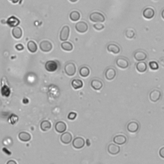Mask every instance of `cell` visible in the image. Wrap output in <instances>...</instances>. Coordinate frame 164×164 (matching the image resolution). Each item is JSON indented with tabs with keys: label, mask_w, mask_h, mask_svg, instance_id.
<instances>
[{
	"label": "cell",
	"mask_w": 164,
	"mask_h": 164,
	"mask_svg": "<svg viewBox=\"0 0 164 164\" xmlns=\"http://www.w3.org/2000/svg\"><path fill=\"white\" fill-rule=\"evenodd\" d=\"M7 164H17V163L16 162H15V161L13 160H10L8 161V162H7Z\"/></svg>",
	"instance_id": "74e56055"
},
{
	"label": "cell",
	"mask_w": 164,
	"mask_h": 164,
	"mask_svg": "<svg viewBox=\"0 0 164 164\" xmlns=\"http://www.w3.org/2000/svg\"><path fill=\"white\" fill-rule=\"evenodd\" d=\"M159 155L162 158L164 159V147H162L159 151Z\"/></svg>",
	"instance_id": "e575fe53"
},
{
	"label": "cell",
	"mask_w": 164,
	"mask_h": 164,
	"mask_svg": "<svg viewBox=\"0 0 164 164\" xmlns=\"http://www.w3.org/2000/svg\"><path fill=\"white\" fill-rule=\"evenodd\" d=\"M55 128L56 132L59 133H63L67 129V125L63 121H58L56 123L55 126Z\"/></svg>",
	"instance_id": "2e32d148"
},
{
	"label": "cell",
	"mask_w": 164,
	"mask_h": 164,
	"mask_svg": "<svg viewBox=\"0 0 164 164\" xmlns=\"http://www.w3.org/2000/svg\"><path fill=\"white\" fill-rule=\"evenodd\" d=\"M64 70L65 74L69 76H73L76 72V67L74 63L69 62L65 65Z\"/></svg>",
	"instance_id": "7a4b0ae2"
},
{
	"label": "cell",
	"mask_w": 164,
	"mask_h": 164,
	"mask_svg": "<svg viewBox=\"0 0 164 164\" xmlns=\"http://www.w3.org/2000/svg\"><path fill=\"white\" fill-rule=\"evenodd\" d=\"M15 48H16V49L18 50V51H22V50L24 49V46L21 44H19L15 46Z\"/></svg>",
	"instance_id": "d590c367"
},
{
	"label": "cell",
	"mask_w": 164,
	"mask_h": 164,
	"mask_svg": "<svg viewBox=\"0 0 164 164\" xmlns=\"http://www.w3.org/2000/svg\"><path fill=\"white\" fill-rule=\"evenodd\" d=\"M1 92L2 96H3L4 97H8L10 94V90L7 86L5 85L1 88Z\"/></svg>",
	"instance_id": "4dcf8cb0"
},
{
	"label": "cell",
	"mask_w": 164,
	"mask_h": 164,
	"mask_svg": "<svg viewBox=\"0 0 164 164\" xmlns=\"http://www.w3.org/2000/svg\"><path fill=\"white\" fill-rule=\"evenodd\" d=\"M80 75L81 77L86 78L90 74V69L87 67H81L80 69Z\"/></svg>",
	"instance_id": "f1b7e54d"
},
{
	"label": "cell",
	"mask_w": 164,
	"mask_h": 164,
	"mask_svg": "<svg viewBox=\"0 0 164 164\" xmlns=\"http://www.w3.org/2000/svg\"><path fill=\"white\" fill-rule=\"evenodd\" d=\"M159 63H160V64L162 65L163 67H164V57L161 58L159 60Z\"/></svg>",
	"instance_id": "8d00e7d4"
},
{
	"label": "cell",
	"mask_w": 164,
	"mask_h": 164,
	"mask_svg": "<svg viewBox=\"0 0 164 164\" xmlns=\"http://www.w3.org/2000/svg\"><path fill=\"white\" fill-rule=\"evenodd\" d=\"M58 67V64L55 61L49 60L45 64V68L48 72H54Z\"/></svg>",
	"instance_id": "9a60e30c"
},
{
	"label": "cell",
	"mask_w": 164,
	"mask_h": 164,
	"mask_svg": "<svg viewBox=\"0 0 164 164\" xmlns=\"http://www.w3.org/2000/svg\"><path fill=\"white\" fill-rule=\"evenodd\" d=\"M154 15H155V12L153 8L151 7L145 8L142 12L143 17L146 19H151L154 17Z\"/></svg>",
	"instance_id": "30bf717a"
},
{
	"label": "cell",
	"mask_w": 164,
	"mask_h": 164,
	"mask_svg": "<svg viewBox=\"0 0 164 164\" xmlns=\"http://www.w3.org/2000/svg\"><path fill=\"white\" fill-rule=\"evenodd\" d=\"M69 1H71V2H72V3H75V2L78 1V0H69Z\"/></svg>",
	"instance_id": "b9f144b4"
},
{
	"label": "cell",
	"mask_w": 164,
	"mask_h": 164,
	"mask_svg": "<svg viewBox=\"0 0 164 164\" xmlns=\"http://www.w3.org/2000/svg\"><path fill=\"white\" fill-rule=\"evenodd\" d=\"M72 140V135L69 132H64L60 137V140L63 144H68L71 142Z\"/></svg>",
	"instance_id": "e0dca14e"
},
{
	"label": "cell",
	"mask_w": 164,
	"mask_h": 164,
	"mask_svg": "<svg viewBox=\"0 0 164 164\" xmlns=\"http://www.w3.org/2000/svg\"><path fill=\"white\" fill-rule=\"evenodd\" d=\"M18 137L19 139L23 142H28L31 140V135L25 131H22L19 133Z\"/></svg>",
	"instance_id": "603a6c76"
},
{
	"label": "cell",
	"mask_w": 164,
	"mask_h": 164,
	"mask_svg": "<svg viewBox=\"0 0 164 164\" xmlns=\"http://www.w3.org/2000/svg\"><path fill=\"white\" fill-rule=\"evenodd\" d=\"M23 102L24 104H27L28 103V102H29V100H28L27 98H24L23 100Z\"/></svg>",
	"instance_id": "f35d334b"
},
{
	"label": "cell",
	"mask_w": 164,
	"mask_h": 164,
	"mask_svg": "<svg viewBox=\"0 0 164 164\" xmlns=\"http://www.w3.org/2000/svg\"><path fill=\"white\" fill-rule=\"evenodd\" d=\"M89 18L91 21L93 22V23H103V22H105V17L103 15V14L98 12H92V14H90Z\"/></svg>",
	"instance_id": "6da1fadb"
},
{
	"label": "cell",
	"mask_w": 164,
	"mask_h": 164,
	"mask_svg": "<svg viewBox=\"0 0 164 164\" xmlns=\"http://www.w3.org/2000/svg\"><path fill=\"white\" fill-rule=\"evenodd\" d=\"M138 129H139V124L136 121H131L127 125V130L130 133H136Z\"/></svg>",
	"instance_id": "7c38bea8"
},
{
	"label": "cell",
	"mask_w": 164,
	"mask_h": 164,
	"mask_svg": "<svg viewBox=\"0 0 164 164\" xmlns=\"http://www.w3.org/2000/svg\"><path fill=\"white\" fill-rule=\"evenodd\" d=\"M39 48L42 52L48 53L52 50L53 45L48 40H43L42 42H40L39 44Z\"/></svg>",
	"instance_id": "277c9868"
},
{
	"label": "cell",
	"mask_w": 164,
	"mask_h": 164,
	"mask_svg": "<svg viewBox=\"0 0 164 164\" xmlns=\"http://www.w3.org/2000/svg\"><path fill=\"white\" fill-rule=\"evenodd\" d=\"M76 116H77V114L76 112H71V113H69L67 117L69 119H70V120H74L76 117Z\"/></svg>",
	"instance_id": "836d02e7"
},
{
	"label": "cell",
	"mask_w": 164,
	"mask_h": 164,
	"mask_svg": "<svg viewBox=\"0 0 164 164\" xmlns=\"http://www.w3.org/2000/svg\"><path fill=\"white\" fill-rule=\"evenodd\" d=\"M80 17H81L80 13L76 10H74L71 12L70 13V15H69V18H70V19L73 22L79 21Z\"/></svg>",
	"instance_id": "4316f807"
},
{
	"label": "cell",
	"mask_w": 164,
	"mask_h": 164,
	"mask_svg": "<svg viewBox=\"0 0 164 164\" xmlns=\"http://www.w3.org/2000/svg\"><path fill=\"white\" fill-rule=\"evenodd\" d=\"M137 71L140 73H144L147 69V66L145 62H138L136 65Z\"/></svg>",
	"instance_id": "44dd1931"
},
{
	"label": "cell",
	"mask_w": 164,
	"mask_h": 164,
	"mask_svg": "<svg viewBox=\"0 0 164 164\" xmlns=\"http://www.w3.org/2000/svg\"><path fill=\"white\" fill-rule=\"evenodd\" d=\"M93 27L94 29L96 30L97 31H101L105 28V26L101 23H96L95 24H94Z\"/></svg>",
	"instance_id": "d6a6232c"
},
{
	"label": "cell",
	"mask_w": 164,
	"mask_h": 164,
	"mask_svg": "<svg viewBox=\"0 0 164 164\" xmlns=\"http://www.w3.org/2000/svg\"><path fill=\"white\" fill-rule=\"evenodd\" d=\"M75 29L78 33H84L87 31L89 29V26L88 24L84 21H80L75 25Z\"/></svg>",
	"instance_id": "8992f818"
},
{
	"label": "cell",
	"mask_w": 164,
	"mask_h": 164,
	"mask_svg": "<svg viewBox=\"0 0 164 164\" xmlns=\"http://www.w3.org/2000/svg\"><path fill=\"white\" fill-rule=\"evenodd\" d=\"M116 65L121 69H126L129 67V60L124 57H119L116 60Z\"/></svg>",
	"instance_id": "ba28073f"
},
{
	"label": "cell",
	"mask_w": 164,
	"mask_h": 164,
	"mask_svg": "<svg viewBox=\"0 0 164 164\" xmlns=\"http://www.w3.org/2000/svg\"><path fill=\"white\" fill-rule=\"evenodd\" d=\"M161 15H162V17L163 19L164 20V9H163V10H162V14H161Z\"/></svg>",
	"instance_id": "60d3db41"
},
{
	"label": "cell",
	"mask_w": 164,
	"mask_h": 164,
	"mask_svg": "<svg viewBox=\"0 0 164 164\" xmlns=\"http://www.w3.org/2000/svg\"><path fill=\"white\" fill-rule=\"evenodd\" d=\"M72 87H73L74 89H80L81 88L83 87V83L80 79H74L72 81Z\"/></svg>",
	"instance_id": "cb8c5ba5"
},
{
	"label": "cell",
	"mask_w": 164,
	"mask_h": 164,
	"mask_svg": "<svg viewBox=\"0 0 164 164\" xmlns=\"http://www.w3.org/2000/svg\"><path fill=\"white\" fill-rule=\"evenodd\" d=\"M40 127L43 131H47L51 128V124L49 121L44 120V121H42V122L40 123Z\"/></svg>",
	"instance_id": "d4e9b609"
},
{
	"label": "cell",
	"mask_w": 164,
	"mask_h": 164,
	"mask_svg": "<svg viewBox=\"0 0 164 164\" xmlns=\"http://www.w3.org/2000/svg\"><path fill=\"white\" fill-rule=\"evenodd\" d=\"M20 23V21L19 19L14 16H12L9 17L7 20V24L10 27H17V26Z\"/></svg>",
	"instance_id": "ffe728a7"
},
{
	"label": "cell",
	"mask_w": 164,
	"mask_h": 164,
	"mask_svg": "<svg viewBox=\"0 0 164 164\" xmlns=\"http://www.w3.org/2000/svg\"><path fill=\"white\" fill-rule=\"evenodd\" d=\"M161 97H162V92L160 90L158 89H154L151 91L149 95V99L153 103H156L157 101H158Z\"/></svg>",
	"instance_id": "3957f363"
},
{
	"label": "cell",
	"mask_w": 164,
	"mask_h": 164,
	"mask_svg": "<svg viewBox=\"0 0 164 164\" xmlns=\"http://www.w3.org/2000/svg\"><path fill=\"white\" fill-rule=\"evenodd\" d=\"M85 144V141L84 138L82 137H76L72 141V146H73L75 149H80L83 148Z\"/></svg>",
	"instance_id": "9c48e42d"
},
{
	"label": "cell",
	"mask_w": 164,
	"mask_h": 164,
	"mask_svg": "<svg viewBox=\"0 0 164 164\" xmlns=\"http://www.w3.org/2000/svg\"><path fill=\"white\" fill-rule=\"evenodd\" d=\"M9 1H11L12 3H17L19 1V0H9Z\"/></svg>",
	"instance_id": "ab89813d"
},
{
	"label": "cell",
	"mask_w": 164,
	"mask_h": 164,
	"mask_svg": "<svg viewBox=\"0 0 164 164\" xmlns=\"http://www.w3.org/2000/svg\"><path fill=\"white\" fill-rule=\"evenodd\" d=\"M133 57L137 62H143L147 58V55L143 50H137L134 53Z\"/></svg>",
	"instance_id": "52a82bcc"
},
{
	"label": "cell",
	"mask_w": 164,
	"mask_h": 164,
	"mask_svg": "<svg viewBox=\"0 0 164 164\" xmlns=\"http://www.w3.org/2000/svg\"><path fill=\"white\" fill-rule=\"evenodd\" d=\"M121 148L118 145L115 144H110L108 146V152L112 155H116L119 153Z\"/></svg>",
	"instance_id": "5bb4252c"
},
{
	"label": "cell",
	"mask_w": 164,
	"mask_h": 164,
	"mask_svg": "<svg viewBox=\"0 0 164 164\" xmlns=\"http://www.w3.org/2000/svg\"><path fill=\"white\" fill-rule=\"evenodd\" d=\"M27 48H28V50H29V51H30L31 53H32L37 52V49H38L36 43L33 40H30L28 42Z\"/></svg>",
	"instance_id": "484cf974"
},
{
	"label": "cell",
	"mask_w": 164,
	"mask_h": 164,
	"mask_svg": "<svg viewBox=\"0 0 164 164\" xmlns=\"http://www.w3.org/2000/svg\"><path fill=\"white\" fill-rule=\"evenodd\" d=\"M107 50L109 53H111L112 54L117 55L119 54L121 51V48L120 47L114 43H111L109 44L107 46Z\"/></svg>",
	"instance_id": "4fadbf2b"
},
{
	"label": "cell",
	"mask_w": 164,
	"mask_h": 164,
	"mask_svg": "<svg viewBox=\"0 0 164 164\" xmlns=\"http://www.w3.org/2000/svg\"><path fill=\"white\" fill-rule=\"evenodd\" d=\"M125 36L128 39H133L135 36V31L132 28H128L125 31Z\"/></svg>",
	"instance_id": "f546056e"
},
{
	"label": "cell",
	"mask_w": 164,
	"mask_h": 164,
	"mask_svg": "<svg viewBox=\"0 0 164 164\" xmlns=\"http://www.w3.org/2000/svg\"><path fill=\"white\" fill-rule=\"evenodd\" d=\"M70 35V28L69 26H64L62 28L60 33V40L61 41L65 42L67 41Z\"/></svg>",
	"instance_id": "5b68a950"
},
{
	"label": "cell",
	"mask_w": 164,
	"mask_h": 164,
	"mask_svg": "<svg viewBox=\"0 0 164 164\" xmlns=\"http://www.w3.org/2000/svg\"><path fill=\"white\" fill-rule=\"evenodd\" d=\"M90 85L93 89L96 90H99L103 88V84L101 80H97V79H94V80L91 81Z\"/></svg>",
	"instance_id": "d6986e66"
},
{
	"label": "cell",
	"mask_w": 164,
	"mask_h": 164,
	"mask_svg": "<svg viewBox=\"0 0 164 164\" xmlns=\"http://www.w3.org/2000/svg\"><path fill=\"white\" fill-rule=\"evenodd\" d=\"M113 140L117 145H123L127 142V138L123 135H117L114 137Z\"/></svg>",
	"instance_id": "ac0fdd59"
},
{
	"label": "cell",
	"mask_w": 164,
	"mask_h": 164,
	"mask_svg": "<svg viewBox=\"0 0 164 164\" xmlns=\"http://www.w3.org/2000/svg\"><path fill=\"white\" fill-rule=\"evenodd\" d=\"M61 48L65 51H71L73 49V46L71 42L65 41L61 44Z\"/></svg>",
	"instance_id": "83f0119b"
},
{
	"label": "cell",
	"mask_w": 164,
	"mask_h": 164,
	"mask_svg": "<svg viewBox=\"0 0 164 164\" xmlns=\"http://www.w3.org/2000/svg\"><path fill=\"white\" fill-rule=\"evenodd\" d=\"M149 66L151 70L153 71H156L159 68L158 64L155 61H151L149 63Z\"/></svg>",
	"instance_id": "1f68e13d"
},
{
	"label": "cell",
	"mask_w": 164,
	"mask_h": 164,
	"mask_svg": "<svg viewBox=\"0 0 164 164\" xmlns=\"http://www.w3.org/2000/svg\"><path fill=\"white\" fill-rule=\"evenodd\" d=\"M87 141L88 142V143H87V145H88V146H90V144H89V140L88 139V140H87Z\"/></svg>",
	"instance_id": "7bdbcfd3"
},
{
	"label": "cell",
	"mask_w": 164,
	"mask_h": 164,
	"mask_svg": "<svg viewBox=\"0 0 164 164\" xmlns=\"http://www.w3.org/2000/svg\"><path fill=\"white\" fill-rule=\"evenodd\" d=\"M117 72L115 69L113 67H108L105 71V78L107 80L111 81L116 76Z\"/></svg>",
	"instance_id": "8fae6325"
},
{
	"label": "cell",
	"mask_w": 164,
	"mask_h": 164,
	"mask_svg": "<svg viewBox=\"0 0 164 164\" xmlns=\"http://www.w3.org/2000/svg\"><path fill=\"white\" fill-rule=\"evenodd\" d=\"M12 34L16 39H20L23 36V30L20 27H15L12 31Z\"/></svg>",
	"instance_id": "7402d4cb"
}]
</instances>
